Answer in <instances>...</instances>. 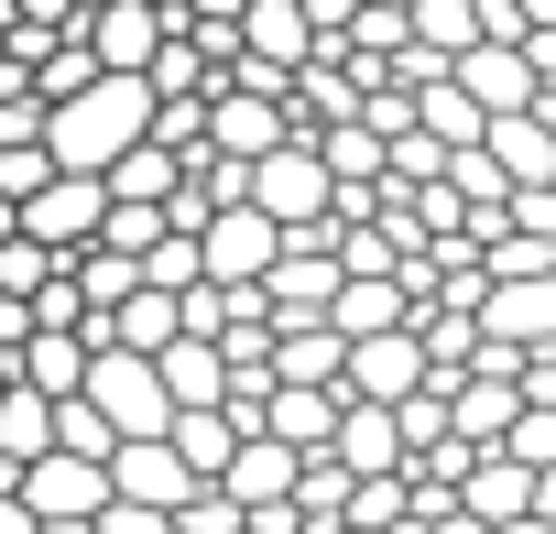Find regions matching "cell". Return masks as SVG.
Wrapping results in <instances>:
<instances>
[{
    "label": "cell",
    "instance_id": "6da1fadb",
    "mask_svg": "<svg viewBox=\"0 0 556 534\" xmlns=\"http://www.w3.org/2000/svg\"><path fill=\"white\" fill-rule=\"evenodd\" d=\"M142 131H153L142 77H88L77 99H55V110H45V153H55V175H110Z\"/></svg>",
    "mask_w": 556,
    "mask_h": 534
},
{
    "label": "cell",
    "instance_id": "7a4b0ae2",
    "mask_svg": "<svg viewBox=\"0 0 556 534\" xmlns=\"http://www.w3.org/2000/svg\"><path fill=\"white\" fill-rule=\"evenodd\" d=\"M77 404L131 447V436H164L175 425V404H164V382H153V360H131V349H88V382H77Z\"/></svg>",
    "mask_w": 556,
    "mask_h": 534
},
{
    "label": "cell",
    "instance_id": "3957f363",
    "mask_svg": "<svg viewBox=\"0 0 556 534\" xmlns=\"http://www.w3.org/2000/svg\"><path fill=\"white\" fill-rule=\"evenodd\" d=\"M240 207H262L273 229H328V164H317V142H285V153L240 164Z\"/></svg>",
    "mask_w": 556,
    "mask_h": 534
},
{
    "label": "cell",
    "instance_id": "277c9868",
    "mask_svg": "<svg viewBox=\"0 0 556 534\" xmlns=\"http://www.w3.org/2000/svg\"><path fill=\"white\" fill-rule=\"evenodd\" d=\"M99 218H110V186L99 175H45L34 196H23V240H45V251H88L99 240Z\"/></svg>",
    "mask_w": 556,
    "mask_h": 534
},
{
    "label": "cell",
    "instance_id": "5b68a950",
    "mask_svg": "<svg viewBox=\"0 0 556 534\" xmlns=\"http://www.w3.org/2000/svg\"><path fill=\"white\" fill-rule=\"evenodd\" d=\"M34 523H99V501H110V469L99 458H66V447H45V458H23V491H12Z\"/></svg>",
    "mask_w": 556,
    "mask_h": 534
},
{
    "label": "cell",
    "instance_id": "8992f818",
    "mask_svg": "<svg viewBox=\"0 0 556 534\" xmlns=\"http://www.w3.org/2000/svg\"><path fill=\"white\" fill-rule=\"evenodd\" d=\"M273 251H285V229H273L262 207H218V218L197 229V274H207V284H262Z\"/></svg>",
    "mask_w": 556,
    "mask_h": 534
},
{
    "label": "cell",
    "instance_id": "52a82bcc",
    "mask_svg": "<svg viewBox=\"0 0 556 534\" xmlns=\"http://www.w3.org/2000/svg\"><path fill=\"white\" fill-rule=\"evenodd\" d=\"M77 44H88L99 77H142V66L164 55V0H110V12L77 23Z\"/></svg>",
    "mask_w": 556,
    "mask_h": 534
},
{
    "label": "cell",
    "instance_id": "ba28073f",
    "mask_svg": "<svg viewBox=\"0 0 556 534\" xmlns=\"http://www.w3.org/2000/svg\"><path fill=\"white\" fill-rule=\"evenodd\" d=\"M415 382H426V349H415V328L350 339V360H339V404H404Z\"/></svg>",
    "mask_w": 556,
    "mask_h": 534
},
{
    "label": "cell",
    "instance_id": "9c48e42d",
    "mask_svg": "<svg viewBox=\"0 0 556 534\" xmlns=\"http://www.w3.org/2000/svg\"><path fill=\"white\" fill-rule=\"evenodd\" d=\"M285 142H295L285 99H240V88H218V77H207V153H229V164H262V153H285Z\"/></svg>",
    "mask_w": 556,
    "mask_h": 534
},
{
    "label": "cell",
    "instance_id": "30bf717a",
    "mask_svg": "<svg viewBox=\"0 0 556 534\" xmlns=\"http://www.w3.org/2000/svg\"><path fill=\"white\" fill-rule=\"evenodd\" d=\"M99 469H110V501H142V512H186V501H197V480H186V458H175L164 436H131V447H110Z\"/></svg>",
    "mask_w": 556,
    "mask_h": 534
},
{
    "label": "cell",
    "instance_id": "8fae6325",
    "mask_svg": "<svg viewBox=\"0 0 556 534\" xmlns=\"http://www.w3.org/2000/svg\"><path fill=\"white\" fill-rule=\"evenodd\" d=\"M295 469H306L295 447H273V436H240V447H229V469H218L207 491H218L229 512H285V501H295Z\"/></svg>",
    "mask_w": 556,
    "mask_h": 534
},
{
    "label": "cell",
    "instance_id": "7c38bea8",
    "mask_svg": "<svg viewBox=\"0 0 556 534\" xmlns=\"http://www.w3.org/2000/svg\"><path fill=\"white\" fill-rule=\"evenodd\" d=\"M480 339H491V349H556V274L491 284V295H480Z\"/></svg>",
    "mask_w": 556,
    "mask_h": 534
},
{
    "label": "cell",
    "instance_id": "4fadbf2b",
    "mask_svg": "<svg viewBox=\"0 0 556 534\" xmlns=\"http://www.w3.org/2000/svg\"><path fill=\"white\" fill-rule=\"evenodd\" d=\"M447 88H458L480 120H502V110H534V66H523V44H469V55L447 66Z\"/></svg>",
    "mask_w": 556,
    "mask_h": 534
},
{
    "label": "cell",
    "instance_id": "5bb4252c",
    "mask_svg": "<svg viewBox=\"0 0 556 534\" xmlns=\"http://www.w3.org/2000/svg\"><path fill=\"white\" fill-rule=\"evenodd\" d=\"M339 360H350V339L328 328V317H306V328H273V382L285 393H339Z\"/></svg>",
    "mask_w": 556,
    "mask_h": 534
},
{
    "label": "cell",
    "instance_id": "9a60e30c",
    "mask_svg": "<svg viewBox=\"0 0 556 534\" xmlns=\"http://www.w3.org/2000/svg\"><path fill=\"white\" fill-rule=\"evenodd\" d=\"M240 55L273 66V77H295V66H317V23L295 12V0H251L240 12Z\"/></svg>",
    "mask_w": 556,
    "mask_h": 534
},
{
    "label": "cell",
    "instance_id": "2e32d148",
    "mask_svg": "<svg viewBox=\"0 0 556 534\" xmlns=\"http://www.w3.org/2000/svg\"><path fill=\"white\" fill-rule=\"evenodd\" d=\"M153 382H164V404H175V415H218L229 360H218L207 339H164V349H153Z\"/></svg>",
    "mask_w": 556,
    "mask_h": 534
},
{
    "label": "cell",
    "instance_id": "e0dca14e",
    "mask_svg": "<svg viewBox=\"0 0 556 534\" xmlns=\"http://www.w3.org/2000/svg\"><path fill=\"white\" fill-rule=\"evenodd\" d=\"M513 415H523L513 371H458V393H447V436H458V447H502Z\"/></svg>",
    "mask_w": 556,
    "mask_h": 534
},
{
    "label": "cell",
    "instance_id": "ac0fdd59",
    "mask_svg": "<svg viewBox=\"0 0 556 534\" xmlns=\"http://www.w3.org/2000/svg\"><path fill=\"white\" fill-rule=\"evenodd\" d=\"M328 458H339L350 480H393V469H404L393 404H339V436H328Z\"/></svg>",
    "mask_w": 556,
    "mask_h": 534
},
{
    "label": "cell",
    "instance_id": "d6986e66",
    "mask_svg": "<svg viewBox=\"0 0 556 534\" xmlns=\"http://www.w3.org/2000/svg\"><path fill=\"white\" fill-rule=\"evenodd\" d=\"M12 382H23V393H45V404H77V382H88L77 328H34V339L12 349Z\"/></svg>",
    "mask_w": 556,
    "mask_h": 534
},
{
    "label": "cell",
    "instance_id": "ffe728a7",
    "mask_svg": "<svg viewBox=\"0 0 556 534\" xmlns=\"http://www.w3.org/2000/svg\"><path fill=\"white\" fill-rule=\"evenodd\" d=\"M480 153H491L502 186H545V175H556V131H545L534 110H502V120L480 131Z\"/></svg>",
    "mask_w": 556,
    "mask_h": 534
},
{
    "label": "cell",
    "instance_id": "44dd1931",
    "mask_svg": "<svg viewBox=\"0 0 556 534\" xmlns=\"http://www.w3.org/2000/svg\"><path fill=\"white\" fill-rule=\"evenodd\" d=\"M262 436H273V447H295V458H328V436H339V393H285V382H273Z\"/></svg>",
    "mask_w": 556,
    "mask_h": 534
},
{
    "label": "cell",
    "instance_id": "7402d4cb",
    "mask_svg": "<svg viewBox=\"0 0 556 534\" xmlns=\"http://www.w3.org/2000/svg\"><path fill=\"white\" fill-rule=\"evenodd\" d=\"M458 512H469V523H513V512H534V480H523L502 447H480L469 480H458Z\"/></svg>",
    "mask_w": 556,
    "mask_h": 534
},
{
    "label": "cell",
    "instance_id": "603a6c76",
    "mask_svg": "<svg viewBox=\"0 0 556 534\" xmlns=\"http://www.w3.org/2000/svg\"><path fill=\"white\" fill-rule=\"evenodd\" d=\"M328 328H339V339H382V328H415V306H404V284H361V274H339Z\"/></svg>",
    "mask_w": 556,
    "mask_h": 534
},
{
    "label": "cell",
    "instance_id": "cb8c5ba5",
    "mask_svg": "<svg viewBox=\"0 0 556 534\" xmlns=\"http://www.w3.org/2000/svg\"><path fill=\"white\" fill-rule=\"evenodd\" d=\"M164 339H186V328H175V295H153V284H131V295L110 306V349H131V360H153Z\"/></svg>",
    "mask_w": 556,
    "mask_h": 534
},
{
    "label": "cell",
    "instance_id": "d4e9b609",
    "mask_svg": "<svg viewBox=\"0 0 556 534\" xmlns=\"http://www.w3.org/2000/svg\"><path fill=\"white\" fill-rule=\"evenodd\" d=\"M164 447H175V458H186V480L207 491V480L229 469V447H240V425H229V415H175V425H164Z\"/></svg>",
    "mask_w": 556,
    "mask_h": 534
},
{
    "label": "cell",
    "instance_id": "484cf974",
    "mask_svg": "<svg viewBox=\"0 0 556 534\" xmlns=\"http://www.w3.org/2000/svg\"><path fill=\"white\" fill-rule=\"evenodd\" d=\"M415 131H426L437 153H469V142L491 131V120H480V110H469V99H458V88L437 77V88H415Z\"/></svg>",
    "mask_w": 556,
    "mask_h": 534
},
{
    "label": "cell",
    "instance_id": "4316f807",
    "mask_svg": "<svg viewBox=\"0 0 556 534\" xmlns=\"http://www.w3.org/2000/svg\"><path fill=\"white\" fill-rule=\"evenodd\" d=\"M45 447H55V404L12 382V393H0V458L23 469V458H45Z\"/></svg>",
    "mask_w": 556,
    "mask_h": 534
},
{
    "label": "cell",
    "instance_id": "83f0119b",
    "mask_svg": "<svg viewBox=\"0 0 556 534\" xmlns=\"http://www.w3.org/2000/svg\"><path fill=\"white\" fill-rule=\"evenodd\" d=\"M99 186H110V196H131V207H164V196H175V153H164V142H131Z\"/></svg>",
    "mask_w": 556,
    "mask_h": 534
},
{
    "label": "cell",
    "instance_id": "f1b7e54d",
    "mask_svg": "<svg viewBox=\"0 0 556 534\" xmlns=\"http://www.w3.org/2000/svg\"><path fill=\"white\" fill-rule=\"evenodd\" d=\"M55 274H66V251H45V240H23V229L0 240V295H12V306H34Z\"/></svg>",
    "mask_w": 556,
    "mask_h": 534
},
{
    "label": "cell",
    "instance_id": "f546056e",
    "mask_svg": "<svg viewBox=\"0 0 556 534\" xmlns=\"http://www.w3.org/2000/svg\"><path fill=\"white\" fill-rule=\"evenodd\" d=\"M317 164H328V186H382V142H371L361 120H339V131H317Z\"/></svg>",
    "mask_w": 556,
    "mask_h": 534
},
{
    "label": "cell",
    "instance_id": "4dcf8cb0",
    "mask_svg": "<svg viewBox=\"0 0 556 534\" xmlns=\"http://www.w3.org/2000/svg\"><path fill=\"white\" fill-rule=\"evenodd\" d=\"M339 512H350V469H339V458H306V469H295V523L317 534V523H339Z\"/></svg>",
    "mask_w": 556,
    "mask_h": 534
},
{
    "label": "cell",
    "instance_id": "1f68e13d",
    "mask_svg": "<svg viewBox=\"0 0 556 534\" xmlns=\"http://www.w3.org/2000/svg\"><path fill=\"white\" fill-rule=\"evenodd\" d=\"M12 142H45V99H34V77L12 55H0V153H12Z\"/></svg>",
    "mask_w": 556,
    "mask_h": 534
},
{
    "label": "cell",
    "instance_id": "d6a6232c",
    "mask_svg": "<svg viewBox=\"0 0 556 534\" xmlns=\"http://www.w3.org/2000/svg\"><path fill=\"white\" fill-rule=\"evenodd\" d=\"M502 458H513L523 480H534V469H556V415H534V404H523V415L502 425Z\"/></svg>",
    "mask_w": 556,
    "mask_h": 534
},
{
    "label": "cell",
    "instance_id": "836d02e7",
    "mask_svg": "<svg viewBox=\"0 0 556 534\" xmlns=\"http://www.w3.org/2000/svg\"><path fill=\"white\" fill-rule=\"evenodd\" d=\"M142 284H153V295H186V284H207V274H197V240H153V251H142Z\"/></svg>",
    "mask_w": 556,
    "mask_h": 534
},
{
    "label": "cell",
    "instance_id": "e575fe53",
    "mask_svg": "<svg viewBox=\"0 0 556 534\" xmlns=\"http://www.w3.org/2000/svg\"><path fill=\"white\" fill-rule=\"evenodd\" d=\"M45 175H55V153H45V142H12V153H0V196H12V218H23V196H34Z\"/></svg>",
    "mask_w": 556,
    "mask_h": 534
},
{
    "label": "cell",
    "instance_id": "d590c367",
    "mask_svg": "<svg viewBox=\"0 0 556 534\" xmlns=\"http://www.w3.org/2000/svg\"><path fill=\"white\" fill-rule=\"evenodd\" d=\"M55 447H66V458H110L121 436H110V425H99L88 404H55Z\"/></svg>",
    "mask_w": 556,
    "mask_h": 534
},
{
    "label": "cell",
    "instance_id": "8d00e7d4",
    "mask_svg": "<svg viewBox=\"0 0 556 534\" xmlns=\"http://www.w3.org/2000/svg\"><path fill=\"white\" fill-rule=\"evenodd\" d=\"M88 317V295H77V274H55L45 295H34V328H77Z\"/></svg>",
    "mask_w": 556,
    "mask_h": 534
},
{
    "label": "cell",
    "instance_id": "74e56055",
    "mask_svg": "<svg viewBox=\"0 0 556 534\" xmlns=\"http://www.w3.org/2000/svg\"><path fill=\"white\" fill-rule=\"evenodd\" d=\"M88 534H175V512H142V501H99Z\"/></svg>",
    "mask_w": 556,
    "mask_h": 534
},
{
    "label": "cell",
    "instance_id": "f35d334b",
    "mask_svg": "<svg viewBox=\"0 0 556 534\" xmlns=\"http://www.w3.org/2000/svg\"><path fill=\"white\" fill-rule=\"evenodd\" d=\"M175 534H240V512H229V501H218V491H197V501H186V512H175Z\"/></svg>",
    "mask_w": 556,
    "mask_h": 534
},
{
    "label": "cell",
    "instance_id": "ab89813d",
    "mask_svg": "<svg viewBox=\"0 0 556 534\" xmlns=\"http://www.w3.org/2000/svg\"><path fill=\"white\" fill-rule=\"evenodd\" d=\"M480 534H556V523H534V512H513V523H480Z\"/></svg>",
    "mask_w": 556,
    "mask_h": 534
},
{
    "label": "cell",
    "instance_id": "60d3db41",
    "mask_svg": "<svg viewBox=\"0 0 556 534\" xmlns=\"http://www.w3.org/2000/svg\"><path fill=\"white\" fill-rule=\"evenodd\" d=\"M0 534H34V512H23V501H0Z\"/></svg>",
    "mask_w": 556,
    "mask_h": 534
},
{
    "label": "cell",
    "instance_id": "b9f144b4",
    "mask_svg": "<svg viewBox=\"0 0 556 534\" xmlns=\"http://www.w3.org/2000/svg\"><path fill=\"white\" fill-rule=\"evenodd\" d=\"M426 534H480V523H469V512H437V523H426Z\"/></svg>",
    "mask_w": 556,
    "mask_h": 534
},
{
    "label": "cell",
    "instance_id": "7bdbcfd3",
    "mask_svg": "<svg viewBox=\"0 0 556 534\" xmlns=\"http://www.w3.org/2000/svg\"><path fill=\"white\" fill-rule=\"evenodd\" d=\"M361 12H415V0H361Z\"/></svg>",
    "mask_w": 556,
    "mask_h": 534
},
{
    "label": "cell",
    "instance_id": "ee69618b",
    "mask_svg": "<svg viewBox=\"0 0 556 534\" xmlns=\"http://www.w3.org/2000/svg\"><path fill=\"white\" fill-rule=\"evenodd\" d=\"M34 534H88V523H34Z\"/></svg>",
    "mask_w": 556,
    "mask_h": 534
},
{
    "label": "cell",
    "instance_id": "f6af8a7d",
    "mask_svg": "<svg viewBox=\"0 0 556 534\" xmlns=\"http://www.w3.org/2000/svg\"><path fill=\"white\" fill-rule=\"evenodd\" d=\"M545 186H556V175H545Z\"/></svg>",
    "mask_w": 556,
    "mask_h": 534
}]
</instances>
